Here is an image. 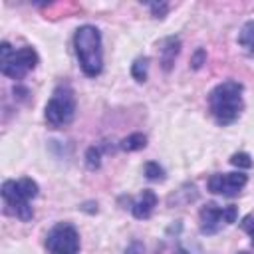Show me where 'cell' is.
I'll return each mask as SVG.
<instances>
[{
    "instance_id": "6da1fadb",
    "label": "cell",
    "mask_w": 254,
    "mask_h": 254,
    "mask_svg": "<svg viewBox=\"0 0 254 254\" xmlns=\"http://www.w3.org/2000/svg\"><path fill=\"white\" fill-rule=\"evenodd\" d=\"M73 48H75V56H77L81 71L87 77H97L103 69L101 32L91 24L79 26L73 34Z\"/></svg>"
},
{
    "instance_id": "7a4b0ae2",
    "label": "cell",
    "mask_w": 254,
    "mask_h": 254,
    "mask_svg": "<svg viewBox=\"0 0 254 254\" xmlns=\"http://www.w3.org/2000/svg\"><path fill=\"white\" fill-rule=\"evenodd\" d=\"M242 89L240 81L226 79L208 93V107L218 125H230L240 117L244 107Z\"/></svg>"
},
{
    "instance_id": "3957f363",
    "label": "cell",
    "mask_w": 254,
    "mask_h": 254,
    "mask_svg": "<svg viewBox=\"0 0 254 254\" xmlns=\"http://www.w3.org/2000/svg\"><path fill=\"white\" fill-rule=\"evenodd\" d=\"M75 117V95L73 89L67 83H62L54 89L50 101L46 103L44 109V119L48 127L52 129H62L69 125Z\"/></svg>"
},
{
    "instance_id": "277c9868",
    "label": "cell",
    "mask_w": 254,
    "mask_h": 254,
    "mask_svg": "<svg viewBox=\"0 0 254 254\" xmlns=\"http://www.w3.org/2000/svg\"><path fill=\"white\" fill-rule=\"evenodd\" d=\"M38 60L40 58L36 50L30 46H24L20 50H14L8 42H2L0 46V71L10 79H22L38 65Z\"/></svg>"
},
{
    "instance_id": "5b68a950",
    "label": "cell",
    "mask_w": 254,
    "mask_h": 254,
    "mask_svg": "<svg viewBox=\"0 0 254 254\" xmlns=\"http://www.w3.org/2000/svg\"><path fill=\"white\" fill-rule=\"evenodd\" d=\"M48 254H77L79 252V234L73 224L58 222L46 236Z\"/></svg>"
},
{
    "instance_id": "8992f818",
    "label": "cell",
    "mask_w": 254,
    "mask_h": 254,
    "mask_svg": "<svg viewBox=\"0 0 254 254\" xmlns=\"http://www.w3.org/2000/svg\"><path fill=\"white\" fill-rule=\"evenodd\" d=\"M248 183V177L242 171L236 173H216L208 179L206 187L210 192L214 194H222V196H236Z\"/></svg>"
},
{
    "instance_id": "52a82bcc",
    "label": "cell",
    "mask_w": 254,
    "mask_h": 254,
    "mask_svg": "<svg viewBox=\"0 0 254 254\" xmlns=\"http://www.w3.org/2000/svg\"><path fill=\"white\" fill-rule=\"evenodd\" d=\"M2 198L22 222H28V220L34 218V210L30 206V200L22 194V190L18 187V181L8 179V181L2 183Z\"/></svg>"
},
{
    "instance_id": "ba28073f",
    "label": "cell",
    "mask_w": 254,
    "mask_h": 254,
    "mask_svg": "<svg viewBox=\"0 0 254 254\" xmlns=\"http://www.w3.org/2000/svg\"><path fill=\"white\" fill-rule=\"evenodd\" d=\"M198 216H200V232L202 234H214V232H218V228L224 222L222 220V208L218 204H214V202H206L200 208Z\"/></svg>"
},
{
    "instance_id": "9c48e42d",
    "label": "cell",
    "mask_w": 254,
    "mask_h": 254,
    "mask_svg": "<svg viewBox=\"0 0 254 254\" xmlns=\"http://www.w3.org/2000/svg\"><path fill=\"white\" fill-rule=\"evenodd\" d=\"M179 52H181V40L177 36H167L165 40H161V44H159V62H161V67L165 71H171Z\"/></svg>"
},
{
    "instance_id": "30bf717a",
    "label": "cell",
    "mask_w": 254,
    "mask_h": 254,
    "mask_svg": "<svg viewBox=\"0 0 254 254\" xmlns=\"http://www.w3.org/2000/svg\"><path fill=\"white\" fill-rule=\"evenodd\" d=\"M157 202H159V198H157L155 190L145 189V190L141 192V196L131 204V212H133V216H135L137 220H145V218H149V216L153 214Z\"/></svg>"
},
{
    "instance_id": "8fae6325",
    "label": "cell",
    "mask_w": 254,
    "mask_h": 254,
    "mask_svg": "<svg viewBox=\"0 0 254 254\" xmlns=\"http://www.w3.org/2000/svg\"><path fill=\"white\" fill-rule=\"evenodd\" d=\"M145 145H147V137H145L143 133H131V135H127L125 139H121V143H119V147H121L123 151H127V153H131V151H141V149H145Z\"/></svg>"
},
{
    "instance_id": "7c38bea8",
    "label": "cell",
    "mask_w": 254,
    "mask_h": 254,
    "mask_svg": "<svg viewBox=\"0 0 254 254\" xmlns=\"http://www.w3.org/2000/svg\"><path fill=\"white\" fill-rule=\"evenodd\" d=\"M238 44L248 52V54H254V20L246 22L238 34Z\"/></svg>"
},
{
    "instance_id": "4fadbf2b",
    "label": "cell",
    "mask_w": 254,
    "mask_h": 254,
    "mask_svg": "<svg viewBox=\"0 0 254 254\" xmlns=\"http://www.w3.org/2000/svg\"><path fill=\"white\" fill-rule=\"evenodd\" d=\"M131 75L137 83L147 81V75H149V58L147 56H141L131 64Z\"/></svg>"
},
{
    "instance_id": "5bb4252c",
    "label": "cell",
    "mask_w": 254,
    "mask_h": 254,
    "mask_svg": "<svg viewBox=\"0 0 254 254\" xmlns=\"http://www.w3.org/2000/svg\"><path fill=\"white\" fill-rule=\"evenodd\" d=\"M18 187H20L22 194H24L28 200L36 198V196H38V192H40V187H38V183H36L34 179H28V177L20 179V181H18Z\"/></svg>"
},
{
    "instance_id": "9a60e30c",
    "label": "cell",
    "mask_w": 254,
    "mask_h": 254,
    "mask_svg": "<svg viewBox=\"0 0 254 254\" xmlns=\"http://www.w3.org/2000/svg\"><path fill=\"white\" fill-rule=\"evenodd\" d=\"M143 171H145V177L149 181H163L165 179V169L157 161H147L145 167H143Z\"/></svg>"
},
{
    "instance_id": "2e32d148",
    "label": "cell",
    "mask_w": 254,
    "mask_h": 254,
    "mask_svg": "<svg viewBox=\"0 0 254 254\" xmlns=\"http://www.w3.org/2000/svg\"><path fill=\"white\" fill-rule=\"evenodd\" d=\"M85 165H87V169H91V171H95V169L101 167V153H99L97 147H89V149L85 151Z\"/></svg>"
},
{
    "instance_id": "e0dca14e",
    "label": "cell",
    "mask_w": 254,
    "mask_h": 254,
    "mask_svg": "<svg viewBox=\"0 0 254 254\" xmlns=\"http://www.w3.org/2000/svg\"><path fill=\"white\" fill-rule=\"evenodd\" d=\"M230 165H234L236 169H250L252 167V157L248 153H234L230 157Z\"/></svg>"
},
{
    "instance_id": "ac0fdd59",
    "label": "cell",
    "mask_w": 254,
    "mask_h": 254,
    "mask_svg": "<svg viewBox=\"0 0 254 254\" xmlns=\"http://www.w3.org/2000/svg\"><path fill=\"white\" fill-rule=\"evenodd\" d=\"M206 64V50L204 48H196L194 54L190 56V67L192 69H200Z\"/></svg>"
},
{
    "instance_id": "d6986e66",
    "label": "cell",
    "mask_w": 254,
    "mask_h": 254,
    "mask_svg": "<svg viewBox=\"0 0 254 254\" xmlns=\"http://www.w3.org/2000/svg\"><path fill=\"white\" fill-rule=\"evenodd\" d=\"M149 6H151V14H153L155 18H165L167 12H169V4H167V2H153V4H149Z\"/></svg>"
},
{
    "instance_id": "ffe728a7",
    "label": "cell",
    "mask_w": 254,
    "mask_h": 254,
    "mask_svg": "<svg viewBox=\"0 0 254 254\" xmlns=\"http://www.w3.org/2000/svg\"><path fill=\"white\" fill-rule=\"evenodd\" d=\"M236 216H238V208L236 206H226V208H222V220H224V224H232V222H236Z\"/></svg>"
},
{
    "instance_id": "44dd1931",
    "label": "cell",
    "mask_w": 254,
    "mask_h": 254,
    "mask_svg": "<svg viewBox=\"0 0 254 254\" xmlns=\"http://www.w3.org/2000/svg\"><path fill=\"white\" fill-rule=\"evenodd\" d=\"M125 254H143V244H141L139 240H133V242L127 246Z\"/></svg>"
},
{
    "instance_id": "7402d4cb",
    "label": "cell",
    "mask_w": 254,
    "mask_h": 254,
    "mask_svg": "<svg viewBox=\"0 0 254 254\" xmlns=\"http://www.w3.org/2000/svg\"><path fill=\"white\" fill-rule=\"evenodd\" d=\"M14 97H18V99H26V95L30 93L28 91V87H24V85H14Z\"/></svg>"
},
{
    "instance_id": "603a6c76",
    "label": "cell",
    "mask_w": 254,
    "mask_h": 254,
    "mask_svg": "<svg viewBox=\"0 0 254 254\" xmlns=\"http://www.w3.org/2000/svg\"><path fill=\"white\" fill-rule=\"evenodd\" d=\"M242 228H244L250 236H254V220H252V218H246V220H244V224H242Z\"/></svg>"
},
{
    "instance_id": "cb8c5ba5",
    "label": "cell",
    "mask_w": 254,
    "mask_h": 254,
    "mask_svg": "<svg viewBox=\"0 0 254 254\" xmlns=\"http://www.w3.org/2000/svg\"><path fill=\"white\" fill-rule=\"evenodd\" d=\"M175 254H189V250H187V248H183V246H179V248L175 250Z\"/></svg>"
},
{
    "instance_id": "d4e9b609",
    "label": "cell",
    "mask_w": 254,
    "mask_h": 254,
    "mask_svg": "<svg viewBox=\"0 0 254 254\" xmlns=\"http://www.w3.org/2000/svg\"><path fill=\"white\" fill-rule=\"evenodd\" d=\"M252 248H254V236H252Z\"/></svg>"
},
{
    "instance_id": "484cf974",
    "label": "cell",
    "mask_w": 254,
    "mask_h": 254,
    "mask_svg": "<svg viewBox=\"0 0 254 254\" xmlns=\"http://www.w3.org/2000/svg\"><path fill=\"white\" fill-rule=\"evenodd\" d=\"M240 254H248V252H240Z\"/></svg>"
}]
</instances>
